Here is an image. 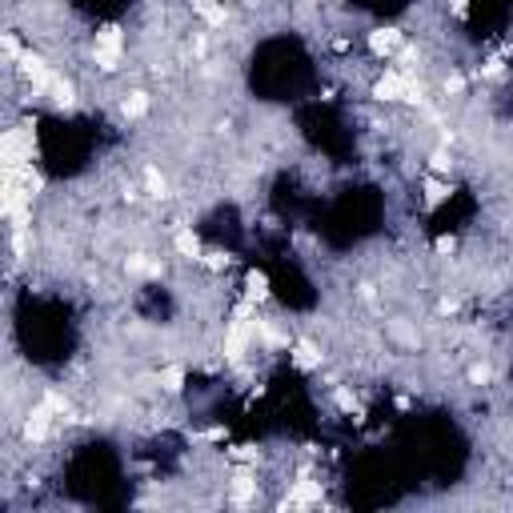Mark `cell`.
<instances>
[{
  "label": "cell",
  "instance_id": "27",
  "mask_svg": "<svg viewBox=\"0 0 513 513\" xmlns=\"http://www.w3.org/2000/svg\"><path fill=\"white\" fill-rule=\"evenodd\" d=\"M461 89H466V76H461V72H449V76H445V93L457 96Z\"/></svg>",
  "mask_w": 513,
  "mask_h": 513
},
{
  "label": "cell",
  "instance_id": "23",
  "mask_svg": "<svg viewBox=\"0 0 513 513\" xmlns=\"http://www.w3.org/2000/svg\"><path fill=\"white\" fill-rule=\"evenodd\" d=\"M201 265H209L212 273H221V269L233 265V256H229V253H205V256H201Z\"/></svg>",
  "mask_w": 513,
  "mask_h": 513
},
{
  "label": "cell",
  "instance_id": "2",
  "mask_svg": "<svg viewBox=\"0 0 513 513\" xmlns=\"http://www.w3.org/2000/svg\"><path fill=\"white\" fill-rule=\"evenodd\" d=\"M17 61H21V72L32 80V89H36V93H45V89H52V85H56V72L48 69L45 56H36V52H21Z\"/></svg>",
  "mask_w": 513,
  "mask_h": 513
},
{
  "label": "cell",
  "instance_id": "13",
  "mask_svg": "<svg viewBox=\"0 0 513 513\" xmlns=\"http://www.w3.org/2000/svg\"><path fill=\"white\" fill-rule=\"evenodd\" d=\"M129 273H137V277H161L164 265H161V261H153V256L137 253V256H129Z\"/></svg>",
  "mask_w": 513,
  "mask_h": 513
},
{
  "label": "cell",
  "instance_id": "22",
  "mask_svg": "<svg viewBox=\"0 0 513 513\" xmlns=\"http://www.w3.org/2000/svg\"><path fill=\"white\" fill-rule=\"evenodd\" d=\"M429 168H433V173H449V168H453V161H449V153H445V149H433V153H429Z\"/></svg>",
  "mask_w": 513,
  "mask_h": 513
},
{
  "label": "cell",
  "instance_id": "30",
  "mask_svg": "<svg viewBox=\"0 0 513 513\" xmlns=\"http://www.w3.org/2000/svg\"><path fill=\"white\" fill-rule=\"evenodd\" d=\"M433 249H437V253H453V249H457V241H453V237H437V245H433Z\"/></svg>",
  "mask_w": 513,
  "mask_h": 513
},
{
  "label": "cell",
  "instance_id": "20",
  "mask_svg": "<svg viewBox=\"0 0 513 513\" xmlns=\"http://www.w3.org/2000/svg\"><path fill=\"white\" fill-rule=\"evenodd\" d=\"M45 437H48V421H41V417L24 421V441H45Z\"/></svg>",
  "mask_w": 513,
  "mask_h": 513
},
{
  "label": "cell",
  "instance_id": "15",
  "mask_svg": "<svg viewBox=\"0 0 513 513\" xmlns=\"http://www.w3.org/2000/svg\"><path fill=\"white\" fill-rule=\"evenodd\" d=\"M157 381H161L164 393H181L185 389V369L181 365H164L161 373H157Z\"/></svg>",
  "mask_w": 513,
  "mask_h": 513
},
{
  "label": "cell",
  "instance_id": "26",
  "mask_svg": "<svg viewBox=\"0 0 513 513\" xmlns=\"http://www.w3.org/2000/svg\"><path fill=\"white\" fill-rule=\"evenodd\" d=\"M237 461H261V449L256 445H237V449H229Z\"/></svg>",
  "mask_w": 513,
  "mask_h": 513
},
{
  "label": "cell",
  "instance_id": "31",
  "mask_svg": "<svg viewBox=\"0 0 513 513\" xmlns=\"http://www.w3.org/2000/svg\"><path fill=\"white\" fill-rule=\"evenodd\" d=\"M413 61H417V48H401L397 52V65H413Z\"/></svg>",
  "mask_w": 513,
  "mask_h": 513
},
{
  "label": "cell",
  "instance_id": "21",
  "mask_svg": "<svg viewBox=\"0 0 513 513\" xmlns=\"http://www.w3.org/2000/svg\"><path fill=\"white\" fill-rule=\"evenodd\" d=\"M333 401H337V409H345V413H361V405H357V397L345 389V385H337L333 389Z\"/></svg>",
  "mask_w": 513,
  "mask_h": 513
},
{
  "label": "cell",
  "instance_id": "17",
  "mask_svg": "<svg viewBox=\"0 0 513 513\" xmlns=\"http://www.w3.org/2000/svg\"><path fill=\"white\" fill-rule=\"evenodd\" d=\"M12 173L21 177V185H24V193H28V197H36V193L45 188V177H41V173H36L32 164H24V168H12Z\"/></svg>",
  "mask_w": 513,
  "mask_h": 513
},
{
  "label": "cell",
  "instance_id": "6",
  "mask_svg": "<svg viewBox=\"0 0 513 513\" xmlns=\"http://www.w3.org/2000/svg\"><path fill=\"white\" fill-rule=\"evenodd\" d=\"M401 28H373L369 32V52L373 56H393V52H401Z\"/></svg>",
  "mask_w": 513,
  "mask_h": 513
},
{
  "label": "cell",
  "instance_id": "8",
  "mask_svg": "<svg viewBox=\"0 0 513 513\" xmlns=\"http://www.w3.org/2000/svg\"><path fill=\"white\" fill-rule=\"evenodd\" d=\"M193 12L209 24V28H225V21H229L225 4H217V0H193Z\"/></svg>",
  "mask_w": 513,
  "mask_h": 513
},
{
  "label": "cell",
  "instance_id": "25",
  "mask_svg": "<svg viewBox=\"0 0 513 513\" xmlns=\"http://www.w3.org/2000/svg\"><path fill=\"white\" fill-rule=\"evenodd\" d=\"M490 377H493V369L485 361H477V365L469 369V381H473V385H490Z\"/></svg>",
  "mask_w": 513,
  "mask_h": 513
},
{
  "label": "cell",
  "instance_id": "5",
  "mask_svg": "<svg viewBox=\"0 0 513 513\" xmlns=\"http://www.w3.org/2000/svg\"><path fill=\"white\" fill-rule=\"evenodd\" d=\"M405 89H409V76H405L401 69H389L373 85V96L377 100H405Z\"/></svg>",
  "mask_w": 513,
  "mask_h": 513
},
{
  "label": "cell",
  "instance_id": "32",
  "mask_svg": "<svg viewBox=\"0 0 513 513\" xmlns=\"http://www.w3.org/2000/svg\"><path fill=\"white\" fill-rule=\"evenodd\" d=\"M449 4H453V17H466L469 12V0H449Z\"/></svg>",
  "mask_w": 513,
  "mask_h": 513
},
{
  "label": "cell",
  "instance_id": "7",
  "mask_svg": "<svg viewBox=\"0 0 513 513\" xmlns=\"http://www.w3.org/2000/svg\"><path fill=\"white\" fill-rule=\"evenodd\" d=\"M321 361H325V353L317 349L313 341H297V345H293V365H297V369H305V373H309V369H321Z\"/></svg>",
  "mask_w": 513,
  "mask_h": 513
},
{
  "label": "cell",
  "instance_id": "9",
  "mask_svg": "<svg viewBox=\"0 0 513 513\" xmlns=\"http://www.w3.org/2000/svg\"><path fill=\"white\" fill-rule=\"evenodd\" d=\"M253 333L261 337V345H269V349H281V345H289V337L273 329V321H265V317H253Z\"/></svg>",
  "mask_w": 513,
  "mask_h": 513
},
{
  "label": "cell",
  "instance_id": "28",
  "mask_svg": "<svg viewBox=\"0 0 513 513\" xmlns=\"http://www.w3.org/2000/svg\"><path fill=\"white\" fill-rule=\"evenodd\" d=\"M45 401H48V405H52V413H61V417L69 413V401H65V397H61V393H52V389H48V393H45Z\"/></svg>",
  "mask_w": 513,
  "mask_h": 513
},
{
  "label": "cell",
  "instance_id": "4",
  "mask_svg": "<svg viewBox=\"0 0 513 513\" xmlns=\"http://www.w3.org/2000/svg\"><path fill=\"white\" fill-rule=\"evenodd\" d=\"M249 333H253V321H245V317H233V321H229V329H225V357H229V361H237V357L245 353Z\"/></svg>",
  "mask_w": 513,
  "mask_h": 513
},
{
  "label": "cell",
  "instance_id": "1",
  "mask_svg": "<svg viewBox=\"0 0 513 513\" xmlns=\"http://www.w3.org/2000/svg\"><path fill=\"white\" fill-rule=\"evenodd\" d=\"M120 48H124L120 28H117V24H100V28H96V52H93L96 69H100V72H117L120 69Z\"/></svg>",
  "mask_w": 513,
  "mask_h": 513
},
{
  "label": "cell",
  "instance_id": "29",
  "mask_svg": "<svg viewBox=\"0 0 513 513\" xmlns=\"http://www.w3.org/2000/svg\"><path fill=\"white\" fill-rule=\"evenodd\" d=\"M501 69H505V61H501V56H493V61H485L481 76H501Z\"/></svg>",
  "mask_w": 513,
  "mask_h": 513
},
{
  "label": "cell",
  "instance_id": "11",
  "mask_svg": "<svg viewBox=\"0 0 513 513\" xmlns=\"http://www.w3.org/2000/svg\"><path fill=\"white\" fill-rule=\"evenodd\" d=\"M253 497H256V481H253V473H249V469H241V473L233 477V501H237V505H249Z\"/></svg>",
  "mask_w": 513,
  "mask_h": 513
},
{
  "label": "cell",
  "instance_id": "12",
  "mask_svg": "<svg viewBox=\"0 0 513 513\" xmlns=\"http://www.w3.org/2000/svg\"><path fill=\"white\" fill-rule=\"evenodd\" d=\"M173 245H177V253L188 256V261H201V256H205V249H201V241H197L193 229H181V233L173 237Z\"/></svg>",
  "mask_w": 513,
  "mask_h": 513
},
{
  "label": "cell",
  "instance_id": "10",
  "mask_svg": "<svg viewBox=\"0 0 513 513\" xmlns=\"http://www.w3.org/2000/svg\"><path fill=\"white\" fill-rule=\"evenodd\" d=\"M245 297H249V301H269V277H265V273H261V269H249V273H245Z\"/></svg>",
  "mask_w": 513,
  "mask_h": 513
},
{
  "label": "cell",
  "instance_id": "14",
  "mask_svg": "<svg viewBox=\"0 0 513 513\" xmlns=\"http://www.w3.org/2000/svg\"><path fill=\"white\" fill-rule=\"evenodd\" d=\"M449 193H453V188L445 185V181H437V177H425V205H429V209L445 205V201H449Z\"/></svg>",
  "mask_w": 513,
  "mask_h": 513
},
{
  "label": "cell",
  "instance_id": "18",
  "mask_svg": "<svg viewBox=\"0 0 513 513\" xmlns=\"http://www.w3.org/2000/svg\"><path fill=\"white\" fill-rule=\"evenodd\" d=\"M144 188H149L153 197H168V181L161 177V168H157V164H149V168H144Z\"/></svg>",
  "mask_w": 513,
  "mask_h": 513
},
{
  "label": "cell",
  "instance_id": "34",
  "mask_svg": "<svg viewBox=\"0 0 513 513\" xmlns=\"http://www.w3.org/2000/svg\"><path fill=\"white\" fill-rule=\"evenodd\" d=\"M4 48H8V56H21V45H17L12 36H4Z\"/></svg>",
  "mask_w": 513,
  "mask_h": 513
},
{
  "label": "cell",
  "instance_id": "19",
  "mask_svg": "<svg viewBox=\"0 0 513 513\" xmlns=\"http://www.w3.org/2000/svg\"><path fill=\"white\" fill-rule=\"evenodd\" d=\"M52 100H56V109H72V105H76V93H72L69 80L56 76V85H52Z\"/></svg>",
  "mask_w": 513,
  "mask_h": 513
},
{
  "label": "cell",
  "instance_id": "3",
  "mask_svg": "<svg viewBox=\"0 0 513 513\" xmlns=\"http://www.w3.org/2000/svg\"><path fill=\"white\" fill-rule=\"evenodd\" d=\"M321 497H325V493H321V481H309V477L301 473V481H297V485L289 490V497L281 501V510H301V505H321Z\"/></svg>",
  "mask_w": 513,
  "mask_h": 513
},
{
  "label": "cell",
  "instance_id": "24",
  "mask_svg": "<svg viewBox=\"0 0 513 513\" xmlns=\"http://www.w3.org/2000/svg\"><path fill=\"white\" fill-rule=\"evenodd\" d=\"M405 100H409V105H425V85H421L417 76H409V89H405Z\"/></svg>",
  "mask_w": 513,
  "mask_h": 513
},
{
  "label": "cell",
  "instance_id": "33",
  "mask_svg": "<svg viewBox=\"0 0 513 513\" xmlns=\"http://www.w3.org/2000/svg\"><path fill=\"white\" fill-rule=\"evenodd\" d=\"M201 437H205V441H221V437H225V429H205Z\"/></svg>",
  "mask_w": 513,
  "mask_h": 513
},
{
  "label": "cell",
  "instance_id": "16",
  "mask_svg": "<svg viewBox=\"0 0 513 513\" xmlns=\"http://www.w3.org/2000/svg\"><path fill=\"white\" fill-rule=\"evenodd\" d=\"M120 113H124L129 120H140L144 113H149V93H129L124 105H120Z\"/></svg>",
  "mask_w": 513,
  "mask_h": 513
}]
</instances>
